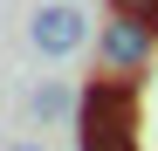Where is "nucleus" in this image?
I'll return each instance as SVG.
<instances>
[{"instance_id": "obj_5", "label": "nucleus", "mask_w": 158, "mask_h": 151, "mask_svg": "<svg viewBox=\"0 0 158 151\" xmlns=\"http://www.w3.org/2000/svg\"><path fill=\"white\" fill-rule=\"evenodd\" d=\"M110 14H138V21H158V0H110Z\"/></svg>"}, {"instance_id": "obj_3", "label": "nucleus", "mask_w": 158, "mask_h": 151, "mask_svg": "<svg viewBox=\"0 0 158 151\" xmlns=\"http://www.w3.org/2000/svg\"><path fill=\"white\" fill-rule=\"evenodd\" d=\"M28 41H35V55L69 62V55L89 48V14L69 7V0H48V7H35V21H28Z\"/></svg>"}, {"instance_id": "obj_6", "label": "nucleus", "mask_w": 158, "mask_h": 151, "mask_svg": "<svg viewBox=\"0 0 158 151\" xmlns=\"http://www.w3.org/2000/svg\"><path fill=\"white\" fill-rule=\"evenodd\" d=\"M89 151H138V137H110V144H89Z\"/></svg>"}, {"instance_id": "obj_7", "label": "nucleus", "mask_w": 158, "mask_h": 151, "mask_svg": "<svg viewBox=\"0 0 158 151\" xmlns=\"http://www.w3.org/2000/svg\"><path fill=\"white\" fill-rule=\"evenodd\" d=\"M7 151H48V144H35V137H21V144H7Z\"/></svg>"}, {"instance_id": "obj_1", "label": "nucleus", "mask_w": 158, "mask_h": 151, "mask_svg": "<svg viewBox=\"0 0 158 151\" xmlns=\"http://www.w3.org/2000/svg\"><path fill=\"white\" fill-rule=\"evenodd\" d=\"M138 131V83L131 76H96L76 96V144H110V137H131Z\"/></svg>"}, {"instance_id": "obj_4", "label": "nucleus", "mask_w": 158, "mask_h": 151, "mask_svg": "<svg viewBox=\"0 0 158 151\" xmlns=\"http://www.w3.org/2000/svg\"><path fill=\"white\" fill-rule=\"evenodd\" d=\"M35 117H41V124H55V117H76V96H69L62 83H48V76H41V89H35Z\"/></svg>"}, {"instance_id": "obj_2", "label": "nucleus", "mask_w": 158, "mask_h": 151, "mask_svg": "<svg viewBox=\"0 0 158 151\" xmlns=\"http://www.w3.org/2000/svg\"><path fill=\"white\" fill-rule=\"evenodd\" d=\"M158 48V21H138V14H110L96 28V62L103 76H138Z\"/></svg>"}]
</instances>
